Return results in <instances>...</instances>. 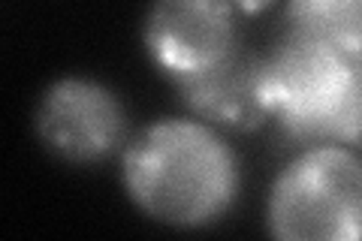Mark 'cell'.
Returning <instances> with one entry per match:
<instances>
[{
    "label": "cell",
    "mask_w": 362,
    "mask_h": 241,
    "mask_svg": "<svg viewBox=\"0 0 362 241\" xmlns=\"http://www.w3.org/2000/svg\"><path fill=\"white\" fill-rule=\"evenodd\" d=\"M121 184L145 217L202 229L230 214L242 172L233 145L218 127L194 118H160L124 145Z\"/></svg>",
    "instance_id": "1"
},
{
    "label": "cell",
    "mask_w": 362,
    "mask_h": 241,
    "mask_svg": "<svg viewBox=\"0 0 362 241\" xmlns=\"http://www.w3.org/2000/svg\"><path fill=\"white\" fill-rule=\"evenodd\" d=\"M263 85L284 142L311 148L362 139V57L290 25L266 54Z\"/></svg>",
    "instance_id": "2"
},
{
    "label": "cell",
    "mask_w": 362,
    "mask_h": 241,
    "mask_svg": "<svg viewBox=\"0 0 362 241\" xmlns=\"http://www.w3.org/2000/svg\"><path fill=\"white\" fill-rule=\"evenodd\" d=\"M281 241H362V157L350 145H311L287 160L266 199Z\"/></svg>",
    "instance_id": "3"
},
{
    "label": "cell",
    "mask_w": 362,
    "mask_h": 241,
    "mask_svg": "<svg viewBox=\"0 0 362 241\" xmlns=\"http://www.w3.org/2000/svg\"><path fill=\"white\" fill-rule=\"evenodd\" d=\"M33 130L45 151L88 166L127 145V112L109 85L90 76H61L40 94Z\"/></svg>",
    "instance_id": "4"
},
{
    "label": "cell",
    "mask_w": 362,
    "mask_h": 241,
    "mask_svg": "<svg viewBox=\"0 0 362 241\" xmlns=\"http://www.w3.org/2000/svg\"><path fill=\"white\" fill-rule=\"evenodd\" d=\"M235 18L230 0H151L142 21L145 52L173 82L206 73L239 45Z\"/></svg>",
    "instance_id": "5"
},
{
    "label": "cell",
    "mask_w": 362,
    "mask_h": 241,
    "mask_svg": "<svg viewBox=\"0 0 362 241\" xmlns=\"http://www.w3.org/2000/svg\"><path fill=\"white\" fill-rule=\"evenodd\" d=\"M263 70L266 54L245 49L239 42L211 70L175 78V90L194 118L206 121L218 130L254 133L266 121H272Z\"/></svg>",
    "instance_id": "6"
},
{
    "label": "cell",
    "mask_w": 362,
    "mask_h": 241,
    "mask_svg": "<svg viewBox=\"0 0 362 241\" xmlns=\"http://www.w3.org/2000/svg\"><path fill=\"white\" fill-rule=\"evenodd\" d=\"M287 18L293 28L362 57V0H287Z\"/></svg>",
    "instance_id": "7"
},
{
    "label": "cell",
    "mask_w": 362,
    "mask_h": 241,
    "mask_svg": "<svg viewBox=\"0 0 362 241\" xmlns=\"http://www.w3.org/2000/svg\"><path fill=\"white\" fill-rule=\"evenodd\" d=\"M230 4L235 6L239 16H259V13H266L275 0H230Z\"/></svg>",
    "instance_id": "8"
}]
</instances>
